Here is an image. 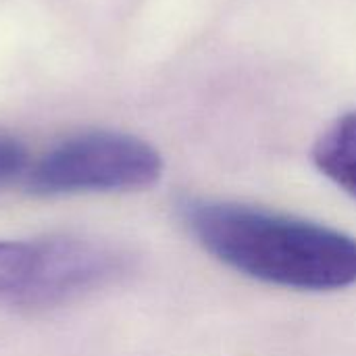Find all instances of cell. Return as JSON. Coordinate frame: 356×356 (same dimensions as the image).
Wrapping results in <instances>:
<instances>
[{"label":"cell","instance_id":"1","mask_svg":"<svg viewBox=\"0 0 356 356\" xmlns=\"http://www.w3.org/2000/svg\"><path fill=\"white\" fill-rule=\"evenodd\" d=\"M177 215L188 234L229 269L300 292H336L356 284V238L261 207L184 196Z\"/></svg>","mask_w":356,"mask_h":356},{"label":"cell","instance_id":"2","mask_svg":"<svg viewBox=\"0 0 356 356\" xmlns=\"http://www.w3.org/2000/svg\"><path fill=\"white\" fill-rule=\"evenodd\" d=\"M163 159L146 140L111 129H92L52 146L29 167L27 190L38 196L136 192L154 186Z\"/></svg>","mask_w":356,"mask_h":356},{"label":"cell","instance_id":"3","mask_svg":"<svg viewBox=\"0 0 356 356\" xmlns=\"http://www.w3.org/2000/svg\"><path fill=\"white\" fill-rule=\"evenodd\" d=\"M129 257L100 240L52 236L38 240V271L23 311H46L86 298L123 280Z\"/></svg>","mask_w":356,"mask_h":356},{"label":"cell","instance_id":"4","mask_svg":"<svg viewBox=\"0 0 356 356\" xmlns=\"http://www.w3.org/2000/svg\"><path fill=\"white\" fill-rule=\"evenodd\" d=\"M315 167L356 200V111L336 119L313 148Z\"/></svg>","mask_w":356,"mask_h":356},{"label":"cell","instance_id":"5","mask_svg":"<svg viewBox=\"0 0 356 356\" xmlns=\"http://www.w3.org/2000/svg\"><path fill=\"white\" fill-rule=\"evenodd\" d=\"M38 271V240H0V305L23 309Z\"/></svg>","mask_w":356,"mask_h":356},{"label":"cell","instance_id":"6","mask_svg":"<svg viewBox=\"0 0 356 356\" xmlns=\"http://www.w3.org/2000/svg\"><path fill=\"white\" fill-rule=\"evenodd\" d=\"M29 171V152L21 140L0 134V188L15 184Z\"/></svg>","mask_w":356,"mask_h":356}]
</instances>
